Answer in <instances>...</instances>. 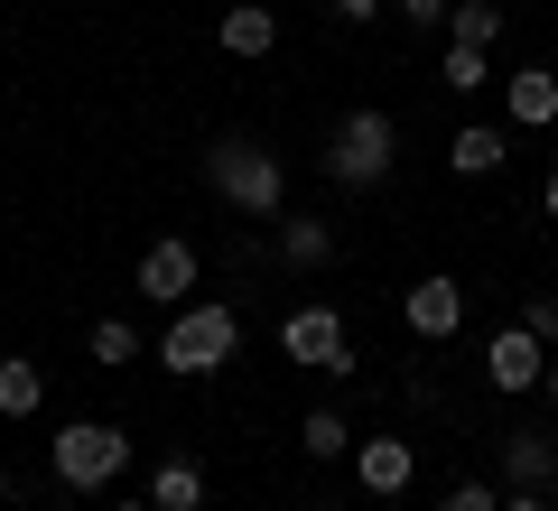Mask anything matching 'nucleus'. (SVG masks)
Instances as JSON below:
<instances>
[{"label": "nucleus", "mask_w": 558, "mask_h": 511, "mask_svg": "<svg viewBox=\"0 0 558 511\" xmlns=\"http://www.w3.org/2000/svg\"><path fill=\"white\" fill-rule=\"evenodd\" d=\"M38 400H47V373L28 354H10V363H0V418H28Z\"/></svg>", "instance_id": "nucleus-16"}, {"label": "nucleus", "mask_w": 558, "mask_h": 511, "mask_svg": "<svg viewBox=\"0 0 558 511\" xmlns=\"http://www.w3.org/2000/svg\"><path fill=\"white\" fill-rule=\"evenodd\" d=\"M205 186H215L233 215H279V205H289V168H279V149H260V139H215V149H205Z\"/></svg>", "instance_id": "nucleus-2"}, {"label": "nucleus", "mask_w": 558, "mask_h": 511, "mask_svg": "<svg viewBox=\"0 0 558 511\" xmlns=\"http://www.w3.org/2000/svg\"><path fill=\"white\" fill-rule=\"evenodd\" d=\"M400 316H410V334H428V344H447V334L465 326V289H457L447 270H428V279H418L410 297H400Z\"/></svg>", "instance_id": "nucleus-7"}, {"label": "nucleus", "mask_w": 558, "mask_h": 511, "mask_svg": "<svg viewBox=\"0 0 558 511\" xmlns=\"http://www.w3.org/2000/svg\"><path fill=\"white\" fill-rule=\"evenodd\" d=\"M447 168H457V178H494L502 168V131L494 121H465V131L447 139Z\"/></svg>", "instance_id": "nucleus-14"}, {"label": "nucleus", "mask_w": 558, "mask_h": 511, "mask_svg": "<svg viewBox=\"0 0 558 511\" xmlns=\"http://www.w3.org/2000/svg\"><path fill=\"white\" fill-rule=\"evenodd\" d=\"M149 511H205V474L186 465V455H168V465L149 474Z\"/></svg>", "instance_id": "nucleus-15"}, {"label": "nucleus", "mask_w": 558, "mask_h": 511, "mask_svg": "<svg viewBox=\"0 0 558 511\" xmlns=\"http://www.w3.org/2000/svg\"><path fill=\"white\" fill-rule=\"evenodd\" d=\"M279 354L299 363V373H354V354H344V316L326 307V297H307V307L279 326Z\"/></svg>", "instance_id": "nucleus-5"}, {"label": "nucleus", "mask_w": 558, "mask_h": 511, "mask_svg": "<svg viewBox=\"0 0 558 511\" xmlns=\"http://www.w3.org/2000/svg\"><path fill=\"white\" fill-rule=\"evenodd\" d=\"M502 112H512L521 131H549V121H558V75H549V65H521V75H502Z\"/></svg>", "instance_id": "nucleus-11"}, {"label": "nucleus", "mask_w": 558, "mask_h": 511, "mask_svg": "<svg viewBox=\"0 0 558 511\" xmlns=\"http://www.w3.org/2000/svg\"><path fill=\"white\" fill-rule=\"evenodd\" d=\"M381 10H391V0H336V20H354V28H363V20H381Z\"/></svg>", "instance_id": "nucleus-24"}, {"label": "nucleus", "mask_w": 558, "mask_h": 511, "mask_svg": "<svg viewBox=\"0 0 558 511\" xmlns=\"http://www.w3.org/2000/svg\"><path fill=\"white\" fill-rule=\"evenodd\" d=\"M521 326H531L539 344H558V297H521Z\"/></svg>", "instance_id": "nucleus-22"}, {"label": "nucleus", "mask_w": 558, "mask_h": 511, "mask_svg": "<svg viewBox=\"0 0 558 511\" xmlns=\"http://www.w3.org/2000/svg\"><path fill=\"white\" fill-rule=\"evenodd\" d=\"M391 149H400L391 112L363 102V112H344L336 139H326V178H336V186H381V178H391Z\"/></svg>", "instance_id": "nucleus-3"}, {"label": "nucleus", "mask_w": 558, "mask_h": 511, "mask_svg": "<svg viewBox=\"0 0 558 511\" xmlns=\"http://www.w3.org/2000/svg\"><path fill=\"white\" fill-rule=\"evenodd\" d=\"M539 205H549V215H558V168H549V186H539Z\"/></svg>", "instance_id": "nucleus-27"}, {"label": "nucleus", "mask_w": 558, "mask_h": 511, "mask_svg": "<svg viewBox=\"0 0 558 511\" xmlns=\"http://www.w3.org/2000/svg\"><path fill=\"white\" fill-rule=\"evenodd\" d=\"M242 354V316L223 307V297H186L178 316H168V334H159V363L178 381H205V373H223V363Z\"/></svg>", "instance_id": "nucleus-1"}, {"label": "nucleus", "mask_w": 558, "mask_h": 511, "mask_svg": "<svg viewBox=\"0 0 558 511\" xmlns=\"http://www.w3.org/2000/svg\"><path fill=\"white\" fill-rule=\"evenodd\" d=\"M140 297H159V307H186V297H196V252H186L178 233L140 252Z\"/></svg>", "instance_id": "nucleus-8"}, {"label": "nucleus", "mask_w": 558, "mask_h": 511, "mask_svg": "<svg viewBox=\"0 0 558 511\" xmlns=\"http://www.w3.org/2000/svg\"><path fill=\"white\" fill-rule=\"evenodd\" d=\"M215 38H223V57H242V65H252V57H270V47H279V20H270V0H233Z\"/></svg>", "instance_id": "nucleus-12"}, {"label": "nucleus", "mask_w": 558, "mask_h": 511, "mask_svg": "<svg viewBox=\"0 0 558 511\" xmlns=\"http://www.w3.org/2000/svg\"><path fill=\"white\" fill-rule=\"evenodd\" d=\"M502 484L512 492H549L558 484V437H539V428L502 437Z\"/></svg>", "instance_id": "nucleus-10"}, {"label": "nucleus", "mask_w": 558, "mask_h": 511, "mask_svg": "<svg viewBox=\"0 0 558 511\" xmlns=\"http://www.w3.org/2000/svg\"><path fill=\"white\" fill-rule=\"evenodd\" d=\"M410 465H418V455H410V437H363V447H354V484L373 492V502L410 492Z\"/></svg>", "instance_id": "nucleus-9"}, {"label": "nucleus", "mask_w": 558, "mask_h": 511, "mask_svg": "<svg viewBox=\"0 0 558 511\" xmlns=\"http://www.w3.org/2000/svg\"><path fill=\"white\" fill-rule=\"evenodd\" d=\"M279 260H289V270H326V260H336V233H326L317 215H279Z\"/></svg>", "instance_id": "nucleus-13"}, {"label": "nucleus", "mask_w": 558, "mask_h": 511, "mask_svg": "<svg viewBox=\"0 0 558 511\" xmlns=\"http://www.w3.org/2000/svg\"><path fill=\"white\" fill-rule=\"evenodd\" d=\"M539 373H549V344L512 316V326L484 344V381H494V391H539Z\"/></svg>", "instance_id": "nucleus-6"}, {"label": "nucleus", "mask_w": 558, "mask_h": 511, "mask_svg": "<svg viewBox=\"0 0 558 511\" xmlns=\"http://www.w3.org/2000/svg\"><path fill=\"white\" fill-rule=\"evenodd\" d=\"M299 447L317 455V465H336V455H354V428H344L336 410H307V418H299Z\"/></svg>", "instance_id": "nucleus-17"}, {"label": "nucleus", "mask_w": 558, "mask_h": 511, "mask_svg": "<svg viewBox=\"0 0 558 511\" xmlns=\"http://www.w3.org/2000/svg\"><path fill=\"white\" fill-rule=\"evenodd\" d=\"M502 511H558L549 492H502Z\"/></svg>", "instance_id": "nucleus-25"}, {"label": "nucleus", "mask_w": 558, "mask_h": 511, "mask_svg": "<svg viewBox=\"0 0 558 511\" xmlns=\"http://www.w3.org/2000/svg\"><path fill=\"white\" fill-rule=\"evenodd\" d=\"M447 38H457V47H494L502 38V10H494V0H457V10H447Z\"/></svg>", "instance_id": "nucleus-18"}, {"label": "nucleus", "mask_w": 558, "mask_h": 511, "mask_svg": "<svg viewBox=\"0 0 558 511\" xmlns=\"http://www.w3.org/2000/svg\"><path fill=\"white\" fill-rule=\"evenodd\" d=\"M121 465H131V437H121L112 418H65L57 428V484L65 492H102Z\"/></svg>", "instance_id": "nucleus-4"}, {"label": "nucleus", "mask_w": 558, "mask_h": 511, "mask_svg": "<svg viewBox=\"0 0 558 511\" xmlns=\"http://www.w3.org/2000/svg\"><path fill=\"white\" fill-rule=\"evenodd\" d=\"M94 363H140V326L131 316H102L94 326Z\"/></svg>", "instance_id": "nucleus-20"}, {"label": "nucleus", "mask_w": 558, "mask_h": 511, "mask_svg": "<svg viewBox=\"0 0 558 511\" xmlns=\"http://www.w3.org/2000/svg\"><path fill=\"white\" fill-rule=\"evenodd\" d=\"M438 511H502V492L494 484H475V474H465V484H447V502Z\"/></svg>", "instance_id": "nucleus-21"}, {"label": "nucleus", "mask_w": 558, "mask_h": 511, "mask_svg": "<svg viewBox=\"0 0 558 511\" xmlns=\"http://www.w3.org/2000/svg\"><path fill=\"white\" fill-rule=\"evenodd\" d=\"M447 94H484V84H494V65H484V47H447Z\"/></svg>", "instance_id": "nucleus-19"}, {"label": "nucleus", "mask_w": 558, "mask_h": 511, "mask_svg": "<svg viewBox=\"0 0 558 511\" xmlns=\"http://www.w3.org/2000/svg\"><path fill=\"white\" fill-rule=\"evenodd\" d=\"M391 10H400V20H410V28H438L447 10H457V0H391Z\"/></svg>", "instance_id": "nucleus-23"}, {"label": "nucleus", "mask_w": 558, "mask_h": 511, "mask_svg": "<svg viewBox=\"0 0 558 511\" xmlns=\"http://www.w3.org/2000/svg\"><path fill=\"white\" fill-rule=\"evenodd\" d=\"M0 502H10V465H0Z\"/></svg>", "instance_id": "nucleus-28"}, {"label": "nucleus", "mask_w": 558, "mask_h": 511, "mask_svg": "<svg viewBox=\"0 0 558 511\" xmlns=\"http://www.w3.org/2000/svg\"><path fill=\"white\" fill-rule=\"evenodd\" d=\"M539 391H549V400H558V344H549V373H539Z\"/></svg>", "instance_id": "nucleus-26"}, {"label": "nucleus", "mask_w": 558, "mask_h": 511, "mask_svg": "<svg viewBox=\"0 0 558 511\" xmlns=\"http://www.w3.org/2000/svg\"><path fill=\"white\" fill-rule=\"evenodd\" d=\"M121 511H149V502H121Z\"/></svg>", "instance_id": "nucleus-29"}]
</instances>
